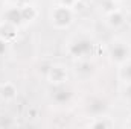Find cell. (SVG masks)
Segmentation results:
<instances>
[{
	"label": "cell",
	"mask_w": 131,
	"mask_h": 129,
	"mask_svg": "<svg viewBox=\"0 0 131 129\" xmlns=\"http://www.w3.org/2000/svg\"><path fill=\"white\" fill-rule=\"evenodd\" d=\"M49 79L52 82H63V81H66V71L61 67H53V68H50Z\"/></svg>",
	"instance_id": "5"
},
{
	"label": "cell",
	"mask_w": 131,
	"mask_h": 129,
	"mask_svg": "<svg viewBox=\"0 0 131 129\" xmlns=\"http://www.w3.org/2000/svg\"><path fill=\"white\" fill-rule=\"evenodd\" d=\"M130 126H131V123H130Z\"/></svg>",
	"instance_id": "13"
},
{
	"label": "cell",
	"mask_w": 131,
	"mask_h": 129,
	"mask_svg": "<svg viewBox=\"0 0 131 129\" xmlns=\"http://www.w3.org/2000/svg\"><path fill=\"white\" fill-rule=\"evenodd\" d=\"M61 2H63V3H64L66 6H69V5H72V3H73V2H75V0H61Z\"/></svg>",
	"instance_id": "11"
},
{
	"label": "cell",
	"mask_w": 131,
	"mask_h": 129,
	"mask_svg": "<svg viewBox=\"0 0 131 129\" xmlns=\"http://www.w3.org/2000/svg\"><path fill=\"white\" fill-rule=\"evenodd\" d=\"M5 18H6V23L15 26V24H20V23H21V20H23V14H21L20 9H9V11L6 12Z\"/></svg>",
	"instance_id": "4"
},
{
	"label": "cell",
	"mask_w": 131,
	"mask_h": 129,
	"mask_svg": "<svg viewBox=\"0 0 131 129\" xmlns=\"http://www.w3.org/2000/svg\"><path fill=\"white\" fill-rule=\"evenodd\" d=\"M122 21H124V17H122L119 12H116V17H114V14H111V15H110V23H111V24L117 26V24H121Z\"/></svg>",
	"instance_id": "8"
},
{
	"label": "cell",
	"mask_w": 131,
	"mask_h": 129,
	"mask_svg": "<svg viewBox=\"0 0 131 129\" xmlns=\"http://www.w3.org/2000/svg\"><path fill=\"white\" fill-rule=\"evenodd\" d=\"M5 49H6V41L0 38V55H2L3 52H5Z\"/></svg>",
	"instance_id": "9"
},
{
	"label": "cell",
	"mask_w": 131,
	"mask_h": 129,
	"mask_svg": "<svg viewBox=\"0 0 131 129\" xmlns=\"http://www.w3.org/2000/svg\"><path fill=\"white\" fill-rule=\"evenodd\" d=\"M69 91L67 90H60V91H57L55 93V99L58 100V102H64V100H67L69 99Z\"/></svg>",
	"instance_id": "7"
},
{
	"label": "cell",
	"mask_w": 131,
	"mask_h": 129,
	"mask_svg": "<svg viewBox=\"0 0 131 129\" xmlns=\"http://www.w3.org/2000/svg\"><path fill=\"white\" fill-rule=\"evenodd\" d=\"M125 94H127V97L131 99V84H130V87H128V90H125Z\"/></svg>",
	"instance_id": "10"
},
{
	"label": "cell",
	"mask_w": 131,
	"mask_h": 129,
	"mask_svg": "<svg viewBox=\"0 0 131 129\" xmlns=\"http://www.w3.org/2000/svg\"><path fill=\"white\" fill-rule=\"evenodd\" d=\"M92 41L90 40H85V38H79L76 40L73 44H70V52L73 56H82V55H87L90 50H92Z\"/></svg>",
	"instance_id": "2"
},
{
	"label": "cell",
	"mask_w": 131,
	"mask_h": 129,
	"mask_svg": "<svg viewBox=\"0 0 131 129\" xmlns=\"http://www.w3.org/2000/svg\"><path fill=\"white\" fill-rule=\"evenodd\" d=\"M52 21L57 28H67L70 23H72V12L69 8L61 6V8H57L53 15H52Z\"/></svg>",
	"instance_id": "1"
},
{
	"label": "cell",
	"mask_w": 131,
	"mask_h": 129,
	"mask_svg": "<svg viewBox=\"0 0 131 129\" xmlns=\"http://www.w3.org/2000/svg\"><path fill=\"white\" fill-rule=\"evenodd\" d=\"M17 2H26V0H17Z\"/></svg>",
	"instance_id": "12"
},
{
	"label": "cell",
	"mask_w": 131,
	"mask_h": 129,
	"mask_svg": "<svg viewBox=\"0 0 131 129\" xmlns=\"http://www.w3.org/2000/svg\"><path fill=\"white\" fill-rule=\"evenodd\" d=\"M121 76H122L125 81L131 82V64H127L124 68H121Z\"/></svg>",
	"instance_id": "6"
},
{
	"label": "cell",
	"mask_w": 131,
	"mask_h": 129,
	"mask_svg": "<svg viewBox=\"0 0 131 129\" xmlns=\"http://www.w3.org/2000/svg\"><path fill=\"white\" fill-rule=\"evenodd\" d=\"M111 56L116 61H125L128 58V47L124 43H116L111 46Z\"/></svg>",
	"instance_id": "3"
}]
</instances>
